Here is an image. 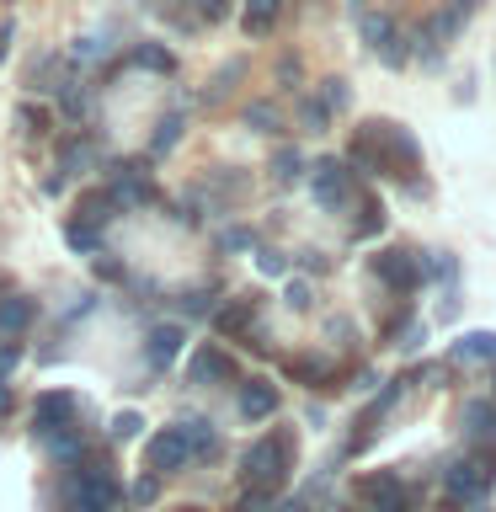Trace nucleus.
I'll list each match as a JSON object with an SVG mask.
<instances>
[{"label": "nucleus", "mask_w": 496, "mask_h": 512, "mask_svg": "<svg viewBox=\"0 0 496 512\" xmlns=\"http://www.w3.org/2000/svg\"><path fill=\"white\" fill-rule=\"evenodd\" d=\"M352 166L363 171H384V176H411L422 166V150L400 123H363L352 134Z\"/></svg>", "instance_id": "1"}, {"label": "nucleus", "mask_w": 496, "mask_h": 512, "mask_svg": "<svg viewBox=\"0 0 496 512\" xmlns=\"http://www.w3.org/2000/svg\"><path fill=\"white\" fill-rule=\"evenodd\" d=\"M288 470H294V438L278 432V438H262L246 448V459H240V480L246 486H262V491H278Z\"/></svg>", "instance_id": "2"}, {"label": "nucleus", "mask_w": 496, "mask_h": 512, "mask_svg": "<svg viewBox=\"0 0 496 512\" xmlns=\"http://www.w3.org/2000/svg\"><path fill=\"white\" fill-rule=\"evenodd\" d=\"M64 480L80 491V502H86L91 512H112V507H118V496H123V486H118V475H112L107 459H80Z\"/></svg>", "instance_id": "3"}, {"label": "nucleus", "mask_w": 496, "mask_h": 512, "mask_svg": "<svg viewBox=\"0 0 496 512\" xmlns=\"http://www.w3.org/2000/svg\"><path fill=\"white\" fill-rule=\"evenodd\" d=\"M491 480H496V459L491 454H475V459L448 464L443 491H448V502H480V496L491 491Z\"/></svg>", "instance_id": "4"}, {"label": "nucleus", "mask_w": 496, "mask_h": 512, "mask_svg": "<svg viewBox=\"0 0 496 512\" xmlns=\"http://www.w3.org/2000/svg\"><path fill=\"white\" fill-rule=\"evenodd\" d=\"M310 187H315V203H320V208H342V203L352 198V171H347L336 155H326V160H315Z\"/></svg>", "instance_id": "5"}, {"label": "nucleus", "mask_w": 496, "mask_h": 512, "mask_svg": "<svg viewBox=\"0 0 496 512\" xmlns=\"http://www.w3.org/2000/svg\"><path fill=\"white\" fill-rule=\"evenodd\" d=\"M358 502L368 512H406V486H400V475H390V470L363 475L358 480Z\"/></svg>", "instance_id": "6"}, {"label": "nucleus", "mask_w": 496, "mask_h": 512, "mask_svg": "<svg viewBox=\"0 0 496 512\" xmlns=\"http://www.w3.org/2000/svg\"><path fill=\"white\" fill-rule=\"evenodd\" d=\"M192 454H187V438H182V427H160L150 443H144V464H150L155 475H171V470H182Z\"/></svg>", "instance_id": "7"}, {"label": "nucleus", "mask_w": 496, "mask_h": 512, "mask_svg": "<svg viewBox=\"0 0 496 512\" xmlns=\"http://www.w3.org/2000/svg\"><path fill=\"white\" fill-rule=\"evenodd\" d=\"M374 272L395 288V294H411V288L422 283V262H416L411 251H379L374 256Z\"/></svg>", "instance_id": "8"}, {"label": "nucleus", "mask_w": 496, "mask_h": 512, "mask_svg": "<svg viewBox=\"0 0 496 512\" xmlns=\"http://www.w3.org/2000/svg\"><path fill=\"white\" fill-rule=\"evenodd\" d=\"M70 416H75V395L48 390V395H38V411H32V432H38V438H54V432L70 427Z\"/></svg>", "instance_id": "9"}, {"label": "nucleus", "mask_w": 496, "mask_h": 512, "mask_svg": "<svg viewBox=\"0 0 496 512\" xmlns=\"http://www.w3.org/2000/svg\"><path fill=\"white\" fill-rule=\"evenodd\" d=\"M182 342H187V331L176 326V320H160V326L144 331V358H150V368H171Z\"/></svg>", "instance_id": "10"}, {"label": "nucleus", "mask_w": 496, "mask_h": 512, "mask_svg": "<svg viewBox=\"0 0 496 512\" xmlns=\"http://www.w3.org/2000/svg\"><path fill=\"white\" fill-rule=\"evenodd\" d=\"M272 411H278V384L272 379H246L240 384V416H246V422H267Z\"/></svg>", "instance_id": "11"}, {"label": "nucleus", "mask_w": 496, "mask_h": 512, "mask_svg": "<svg viewBox=\"0 0 496 512\" xmlns=\"http://www.w3.org/2000/svg\"><path fill=\"white\" fill-rule=\"evenodd\" d=\"M235 374V358L219 347H198L187 363V384H214V379H230Z\"/></svg>", "instance_id": "12"}, {"label": "nucleus", "mask_w": 496, "mask_h": 512, "mask_svg": "<svg viewBox=\"0 0 496 512\" xmlns=\"http://www.w3.org/2000/svg\"><path fill=\"white\" fill-rule=\"evenodd\" d=\"M38 320V304L27 294H0V336H22Z\"/></svg>", "instance_id": "13"}, {"label": "nucleus", "mask_w": 496, "mask_h": 512, "mask_svg": "<svg viewBox=\"0 0 496 512\" xmlns=\"http://www.w3.org/2000/svg\"><path fill=\"white\" fill-rule=\"evenodd\" d=\"M459 363H496V331H464L454 342Z\"/></svg>", "instance_id": "14"}, {"label": "nucleus", "mask_w": 496, "mask_h": 512, "mask_svg": "<svg viewBox=\"0 0 496 512\" xmlns=\"http://www.w3.org/2000/svg\"><path fill=\"white\" fill-rule=\"evenodd\" d=\"M251 315H256V299L240 294V299H230V304H224V310L214 315V326H219L224 336H240V331L251 326Z\"/></svg>", "instance_id": "15"}, {"label": "nucleus", "mask_w": 496, "mask_h": 512, "mask_svg": "<svg viewBox=\"0 0 496 512\" xmlns=\"http://www.w3.org/2000/svg\"><path fill=\"white\" fill-rule=\"evenodd\" d=\"M278 6L283 0H246V32L251 38H267L272 22H278Z\"/></svg>", "instance_id": "16"}, {"label": "nucleus", "mask_w": 496, "mask_h": 512, "mask_svg": "<svg viewBox=\"0 0 496 512\" xmlns=\"http://www.w3.org/2000/svg\"><path fill=\"white\" fill-rule=\"evenodd\" d=\"M64 240H70L75 251H102V224H91V219H70L64 224Z\"/></svg>", "instance_id": "17"}, {"label": "nucleus", "mask_w": 496, "mask_h": 512, "mask_svg": "<svg viewBox=\"0 0 496 512\" xmlns=\"http://www.w3.org/2000/svg\"><path fill=\"white\" fill-rule=\"evenodd\" d=\"M182 438H187V454H198V459L214 454V427H208L203 416H192V422H182Z\"/></svg>", "instance_id": "18"}, {"label": "nucleus", "mask_w": 496, "mask_h": 512, "mask_svg": "<svg viewBox=\"0 0 496 512\" xmlns=\"http://www.w3.org/2000/svg\"><path fill=\"white\" fill-rule=\"evenodd\" d=\"M134 64H139V70H155V75H171L176 70L171 48H160V43H139L134 48Z\"/></svg>", "instance_id": "19"}, {"label": "nucleus", "mask_w": 496, "mask_h": 512, "mask_svg": "<svg viewBox=\"0 0 496 512\" xmlns=\"http://www.w3.org/2000/svg\"><path fill=\"white\" fill-rule=\"evenodd\" d=\"M464 427H470L475 438H491L496 432V406L491 400H470V406H464Z\"/></svg>", "instance_id": "20"}, {"label": "nucleus", "mask_w": 496, "mask_h": 512, "mask_svg": "<svg viewBox=\"0 0 496 512\" xmlns=\"http://www.w3.org/2000/svg\"><path fill=\"white\" fill-rule=\"evenodd\" d=\"M288 374L304 379V384H326L331 379V363L326 358H288Z\"/></svg>", "instance_id": "21"}, {"label": "nucleus", "mask_w": 496, "mask_h": 512, "mask_svg": "<svg viewBox=\"0 0 496 512\" xmlns=\"http://www.w3.org/2000/svg\"><path fill=\"white\" fill-rule=\"evenodd\" d=\"M16 123H22V134H48V128H54L48 107H38V102H22V107H16Z\"/></svg>", "instance_id": "22"}, {"label": "nucleus", "mask_w": 496, "mask_h": 512, "mask_svg": "<svg viewBox=\"0 0 496 512\" xmlns=\"http://www.w3.org/2000/svg\"><path fill=\"white\" fill-rule=\"evenodd\" d=\"M112 192H91V198H80V219H91V224H107L112 219Z\"/></svg>", "instance_id": "23"}, {"label": "nucleus", "mask_w": 496, "mask_h": 512, "mask_svg": "<svg viewBox=\"0 0 496 512\" xmlns=\"http://www.w3.org/2000/svg\"><path fill=\"white\" fill-rule=\"evenodd\" d=\"M176 139H182V112H166V118H160V128H155V155H166Z\"/></svg>", "instance_id": "24"}, {"label": "nucleus", "mask_w": 496, "mask_h": 512, "mask_svg": "<svg viewBox=\"0 0 496 512\" xmlns=\"http://www.w3.org/2000/svg\"><path fill=\"white\" fill-rule=\"evenodd\" d=\"M299 171H304L299 150H278V155H272V176H278V182H294Z\"/></svg>", "instance_id": "25"}, {"label": "nucleus", "mask_w": 496, "mask_h": 512, "mask_svg": "<svg viewBox=\"0 0 496 512\" xmlns=\"http://www.w3.org/2000/svg\"><path fill=\"white\" fill-rule=\"evenodd\" d=\"M374 230H384V208H379L374 198H368V203H363V219L352 224V235H358V240H368Z\"/></svg>", "instance_id": "26"}, {"label": "nucleus", "mask_w": 496, "mask_h": 512, "mask_svg": "<svg viewBox=\"0 0 496 512\" xmlns=\"http://www.w3.org/2000/svg\"><path fill=\"white\" fill-rule=\"evenodd\" d=\"M139 427H144V416H139V411H118V416H112V438H118V443L139 438Z\"/></svg>", "instance_id": "27"}, {"label": "nucleus", "mask_w": 496, "mask_h": 512, "mask_svg": "<svg viewBox=\"0 0 496 512\" xmlns=\"http://www.w3.org/2000/svg\"><path fill=\"white\" fill-rule=\"evenodd\" d=\"M128 496H134V507H150L155 496H160V475H155V470H150V475H139V480H134V491H128Z\"/></svg>", "instance_id": "28"}, {"label": "nucleus", "mask_w": 496, "mask_h": 512, "mask_svg": "<svg viewBox=\"0 0 496 512\" xmlns=\"http://www.w3.org/2000/svg\"><path fill=\"white\" fill-rule=\"evenodd\" d=\"M246 123H251V128H262V134H272V128H278V107H267V102L246 107Z\"/></svg>", "instance_id": "29"}, {"label": "nucleus", "mask_w": 496, "mask_h": 512, "mask_svg": "<svg viewBox=\"0 0 496 512\" xmlns=\"http://www.w3.org/2000/svg\"><path fill=\"white\" fill-rule=\"evenodd\" d=\"M235 512H272V491L246 486V496H240V507H235Z\"/></svg>", "instance_id": "30"}, {"label": "nucleus", "mask_w": 496, "mask_h": 512, "mask_svg": "<svg viewBox=\"0 0 496 512\" xmlns=\"http://www.w3.org/2000/svg\"><path fill=\"white\" fill-rule=\"evenodd\" d=\"M256 267H262L267 272V278H283V272H288V262H283V251H256Z\"/></svg>", "instance_id": "31"}, {"label": "nucleus", "mask_w": 496, "mask_h": 512, "mask_svg": "<svg viewBox=\"0 0 496 512\" xmlns=\"http://www.w3.org/2000/svg\"><path fill=\"white\" fill-rule=\"evenodd\" d=\"M16 363H22V342H16V336H6V342H0V379H6Z\"/></svg>", "instance_id": "32"}, {"label": "nucleus", "mask_w": 496, "mask_h": 512, "mask_svg": "<svg viewBox=\"0 0 496 512\" xmlns=\"http://www.w3.org/2000/svg\"><path fill=\"white\" fill-rule=\"evenodd\" d=\"M91 256H96V262H91V272H96V278H107V283H118V278H123V267L112 262L107 251H91Z\"/></svg>", "instance_id": "33"}, {"label": "nucleus", "mask_w": 496, "mask_h": 512, "mask_svg": "<svg viewBox=\"0 0 496 512\" xmlns=\"http://www.w3.org/2000/svg\"><path fill=\"white\" fill-rule=\"evenodd\" d=\"M326 107H336V112L347 107V80H326Z\"/></svg>", "instance_id": "34"}, {"label": "nucleus", "mask_w": 496, "mask_h": 512, "mask_svg": "<svg viewBox=\"0 0 496 512\" xmlns=\"http://www.w3.org/2000/svg\"><path fill=\"white\" fill-rule=\"evenodd\" d=\"M203 22H219V16H230V0H198Z\"/></svg>", "instance_id": "35"}, {"label": "nucleus", "mask_w": 496, "mask_h": 512, "mask_svg": "<svg viewBox=\"0 0 496 512\" xmlns=\"http://www.w3.org/2000/svg\"><path fill=\"white\" fill-rule=\"evenodd\" d=\"M288 304H294V310H310V283H288Z\"/></svg>", "instance_id": "36"}, {"label": "nucleus", "mask_w": 496, "mask_h": 512, "mask_svg": "<svg viewBox=\"0 0 496 512\" xmlns=\"http://www.w3.org/2000/svg\"><path fill=\"white\" fill-rule=\"evenodd\" d=\"M251 246V230H230L224 235V251H246Z\"/></svg>", "instance_id": "37"}, {"label": "nucleus", "mask_w": 496, "mask_h": 512, "mask_svg": "<svg viewBox=\"0 0 496 512\" xmlns=\"http://www.w3.org/2000/svg\"><path fill=\"white\" fill-rule=\"evenodd\" d=\"M11 32H16L11 22H0V64H6V54H11Z\"/></svg>", "instance_id": "38"}, {"label": "nucleus", "mask_w": 496, "mask_h": 512, "mask_svg": "<svg viewBox=\"0 0 496 512\" xmlns=\"http://www.w3.org/2000/svg\"><path fill=\"white\" fill-rule=\"evenodd\" d=\"M0 416H11V384L0 379Z\"/></svg>", "instance_id": "39"}, {"label": "nucleus", "mask_w": 496, "mask_h": 512, "mask_svg": "<svg viewBox=\"0 0 496 512\" xmlns=\"http://www.w3.org/2000/svg\"><path fill=\"white\" fill-rule=\"evenodd\" d=\"M278 512H304V502H283Z\"/></svg>", "instance_id": "40"}, {"label": "nucleus", "mask_w": 496, "mask_h": 512, "mask_svg": "<svg viewBox=\"0 0 496 512\" xmlns=\"http://www.w3.org/2000/svg\"><path fill=\"white\" fill-rule=\"evenodd\" d=\"M454 6H459V11H470V6H475V0H454Z\"/></svg>", "instance_id": "41"}, {"label": "nucleus", "mask_w": 496, "mask_h": 512, "mask_svg": "<svg viewBox=\"0 0 496 512\" xmlns=\"http://www.w3.org/2000/svg\"><path fill=\"white\" fill-rule=\"evenodd\" d=\"M182 512H203V507H182Z\"/></svg>", "instance_id": "42"}]
</instances>
